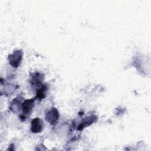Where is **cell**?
Returning a JSON list of instances; mask_svg holds the SVG:
<instances>
[{
    "instance_id": "cell-1",
    "label": "cell",
    "mask_w": 151,
    "mask_h": 151,
    "mask_svg": "<svg viewBox=\"0 0 151 151\" xmlns=\"http://www.w3.org/2000/svg\"><path fill=\"white\" fill-rule=\"evenodd\" d=\"M23 56V52L20 50H16L12 54L8 55V61L9 64L14 67H18L21 63Z\"/></svg>"
},
{
    "instance_id": "cell-2",
    "label": "cell",
    "mask_w": 151,
    "mask_h": 151,
    "mask_svg": "<svg viewBox=\"0 0 151 151\" xmlns=\"http://www.w3.org/2000/svg\"><path fill=\"white\" fill-rule=\"evenodd\" d=\"M59 116L60 114L57 109L54 107H52L45 113V117L47 122H48L51 124H53L57 121Z\"/></svg>"
},
{
    "instance_id": "cell-3",
    "label": "cell",
    "mask_w": 151,
    "mask_h": 151,
    "mask_svg": "<svg viewBox=\"0 0 151 151\" xmlns=\"http://www.w3.org/2000/svg\"><path fill=\"white\" fill-rule=\"evenodd\" d=\"M44 122L40 118H35L31 121V130L32 133H40L43 130Z\"/></svg>"
},
{
    "instance_id": "cell-4",
    "label": "cell",
    "mask_w": 151,
    "mask_h": 151,
    "mask_svg": "<svg viewBox=\"0 0 151 151\" xmlns=\"http://www.w3.org/2000/svg\"><path fill=\"white\" fill-rule=\"evenodd\" d=\"M34 101H35V98L26 100H25L21 104L22 112L25 114H29L34 106Z\"/></svg>"
},
{
    "instance_id": "cell-5",
    "label": "cell",
    "mask_w": 151,
    "mask_h": 151,
    "mask_svg": "<svg viewBox=\"0 0 151 151\" xmlns=\"http://www.w3.org/2000/svg\"><path fill=\"white\" fill-rule=\"evenodd\" d=\"M42 75L40 74V73H35L33 76L32 78V81L33 82V84H38L42 82Z\"/></svg>"
},
{
    "instance_id": "cell-6",
    "label": "cell",
    "mask_w": 151,
    "mask_h": 151,
    "mask_svg": "<svg viewBox=\"0 0 151 151\" xmlns=\"http://www.w3.org/2000/svg\"><path fill=\"white\" fill-rule=\"evenodd\" d=\"M47 90V87L45 86H42L40 89L38 90L37 92V97L39 99H43L45 97V91Z\"/></svg>"
}]
</instances>
